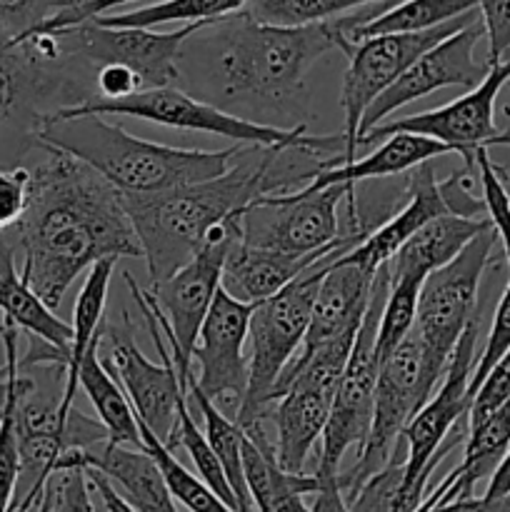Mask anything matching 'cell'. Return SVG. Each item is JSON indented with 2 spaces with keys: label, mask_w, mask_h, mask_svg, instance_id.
Wrapping results in <instances>:
<instances>
[{
  "label": "cell",
  "mask_w": 510,
  "mask_h": 512,
  "mask_svg": "<svg viewBox=\"0 0 510 512\" xmlns=\"http://www.w3.org/2000/svg\"><path fill=\"white\" fill-rule=\"evenodd\" d=\"M510 495V450L500 465L495 468V473L490 475L488 488H485V498H505Z\"/></svg>",
  "instance_id": "obj_50"
},
{
  "label": "cell",
  "mask_w": 510,
  "mask_h": 512,
  "mask_svg": "<svg viewBox=\"0 0 510 512\" xmlns=\"http://www.w3.org/2000/svg\"><path fill=\"white\" fill-rule=\"evenodd\" d=\"M510 400V350L493 365L488 375L483 378V383L478 385V390L470 398L468 408V428L483 423L488 415H493L500 405H505Z\"/></svg>",
  "instance_id": "obj_41"
},
{
  "label": "cell",
  "mask_w": 510,
  "mask_h": 512,
  "mask_svg": "<svg viewBox=\"0 0 510 512\" xmlns=\"http://www.w3.org/2000/svg\"><path fill=\"white\" fill-rule=\"evenodd\" d=\"M485 35L480 18L470 23L468 28L458 30L455 35L445 38L428 53L420 55L378 100L368 108L360 123V135L363 138L368 130L378 128L388 115L403 105L413 103V100L425 98V95L435 93L440 88H450V85H463V88L473 90L480 85V80L488 75V65H480L475 60V45Z\"/></svg>",
  "instance_id": "obj_18"
},
{
  "label": "cell",
  "mask_w": 510,
  "mask_h": 512,
  "mask_svg": "<svg viewBox=\"0 0 510 512\" xmlns=\"http://www.w3.org/2000/svg\"><path fill=\"white\" fill-rule=\"evenodd\" d=\"M185 398H188V403H195V408L203 415L205 438H208L215 458L223 465V473L235 495V512H258L255 510L253 500H250L248 485H245L243 475V428H240L233 418L220 413V410L200 393L195 373L190 375L188 383H185Z\"/></svg>",
  "instance_id": "obj_31"
},
{
  "label": "cell",
  "mask_w": 510,
  "mask_h": 512,
  "mask_svg": "<svg viewBox=\"0 0 510 512\" xmlns=\"http://www.w3.org/2000/svg\"><path fill=\"white\" fill-rule=\"evenodd\" d=\"M15 250L18 248L13 238L8 233L0 235V310L5 315V323L23 330L28 338L53 345L65 358H70L73 325L63 323L55 310H50L20 278V270L15 268Z\"/></svg>",
  "instance_id": "obj_25"
},
{
  "label": "cell",
  "mask_w": 510,
  "mask_h": 512,
  "mask_svg": "<svg viewBox=\"0 0 510 512\" xmlns=\"http://www.w3.org/2000/svg\"><path fill=\"white\" fill-rule=\"evenodd\" d=\"M295 145H240L228 173L185 188L153 195H120L135 230L150 285L163 283L198 255L208 235L260 195L293 193L305 188L323 160L300 165Z\"/></svg>",
  "instance_id": "obj_2"
},
{
  "label": "cell",
  "mask_w": 510,
  "mask_h": 512,
  "mask_svg": "<svg viewBox=\"0 0 510 512\" xmlns=\"http://www.w3.org/2000/svg\"><path fill=\"white\" fill-rule=\"evenodd\" d=\"M498 145H505V148H510V125H505V128L500 130ZM495 168H498V175H500V180H503V183H505V188H508V193H510V170H505L503 165H498V163H495Z\"/></svg>",
  "instance_id": "obj_52"
},
{
  "label": "cell",
  "mask_w": 510,
  "mask_h": 512,
  "mask_svg": "<svg viewBox=\"0 0 510 512\" xmlns=\"http://www.w3.org/2000/svg\"><path fill=\"white\" fill-rule=\"evenodd\" d=\"M233 240L235 225L233 218H228L208 235L205 245L188 265H183L178 273L165 278L163 283L150 285L148 293L143 290L150 313L158 320L160 330L168 340L170 355H173L183 388L193 375L195 343H198L200 328H203L205 318L213 308L215 293L220 290L223 265Z\"/></svg>",
  "instance_id": "obj_12"
},
{
  "label": "cell",
  "mask_w": 510,
  "mask_h": 512,
  "mask_svg": "<svg viewBox=\"0 0 510 512\" xmlns=\"http://www.w3.org/2000/svg\"><path fill=\"white\" fill-rule=\"evenodd\" d=\"M78 0H0V30L10 38H25Z\"/></svg>",
  "instance_id": "obj_39"
},
{
  "label": "cell",
  "mask_w": 510,
  "mask_h": 512,
  "mask_svg": "<svg viewBox=\"0 0 510 512\" xmlns=\"http://www.w3.org/2000/svg\"><path fill=\"white\" fill-rule=\"evenodd\" d=\"M375 273L378 270L363 268L345 258L330 263L315 295L313 318L303 348H318L328 340L358 333L373 293Z\"/></svg>",
  "instance_id": "obj_21"
},
{
  "label": "cell",
  "mask_w": 510,
  "mask_h": 512,
  "mask_svg": "<svg viewBox=\"0 0 510 512\" xmlns=\"http://www.w3.org/2000/svg\"><path fill=\"white\" fill-rule=\"evenodd\" d=\"M510 350V280L505 285L503 295L498 300V308H495L493 323H490V333L488 340H485V348L480 353L478 363L473 368V378H470V388L468 395L473 398V393L478 390V385L483 383L485 375L493 370V365L503 358L505 353Z\"/></svg>",
  "instance_id": "obj_40"
},
{
  "label": "cell",
  "mask_w": 510,
  "mask_h": 512,
  "mask_svg": "<svg viewBox=\"0 0 510 512\" xmlns=\"http://www.w3.org/2000/svg\"><path fill=\"white\" fill-rule=\"evenodd\" d=\"M405 458H408V445L400 438L393 458L388 460L383 470L365 480L353 498H348L350 512H400V488H403Z\"/></svg>",
  "instance_id": "obj_37"
},
{
  "label": "cell",
  "mask_w": 510,
  "mask_h": 512,
  "mask_svg": "<svg viewBox=\"0 0 510 512\" xmlns=\"http://www.w3.org/2000/svg\"><path fill=\"white\" fill-rule=\"evenodd\" d=\"M508 83L510 58L488 65V75L480 80V85L455 98L453 103L443 105V108L425 110V113L408 115V118L390 120V123H380L378 128L368 130L358 140V148L360 145L380 143V140L390 138L395 133L425 135V138L448 145L450 153H458L463 158L465 168L473 170L475 153L480 148L498 145L500 128L495 125V100H498L500 90Z\"/></svg>",
  "instance_id": "obj_16"
},
{
  "label": "cell",
  "mask_w": 510,
  "mask_h": 512,
  "mask_svg": "<svg viewBox=\"0 0 510 512\" xmlns=\"http://www.w3.org/2000/svg\"><path fill=\"white\" fill-rule=\"evenodd\" d=\"M248 0H158L153 5L93 18L108 28H155L165 23H213L245 8Z\"/></svg>",
  "instance_id": "obj_32"
},
{
  "label": "cell",
  "mask_w": 510,
  "mask_h": 512,
  "mask_svg": "<svg viewBox=\"0 0 510 512\" xmlns=\"http://www.w3.org/2000/svg\"><path fill=\"white\" fill-rule=\"evenodd\" d=\"M335 253H343V250H335ZM323 258H328V255L298 258V255L275 253V250L250 248L235 238L228 250V258H225L220 285L240 303H263Z\"/></svg>",
  "instance_id": "obj_22"
},
{
  "label": "cell",
  "mask_w": 510,
  "mask_h": 512,
  "mask_svg": "<svg viewBox=\"0 0 510 512\" xmlns=\"http://www.w3.org/2000/svg\"><path fill=\"white\" fill-rule=\"evenodd\" d=\"M435 380L428 375L423 358V343L410 330L408 338L398 345L390 358H385L378 368L375 383V410L370 433L363 448L355 455V463L345 473H338V485L343 498H353L355 490L373 478L378 470L388 465L395 448L400 443L405 425L423 410V405L433 398Z\"/></svg>",
  "instance_id": "obj_10"
},
{
  "label": "cell",
  "mask_w": 510,
  "mask_h": 512,
  "mask_svg": "<svg viewBox=\"0 0 510 512\" xmlns=\"http://www.w3.org/2000/svg\"><path fill=\"white\" fill-rule=\"evenodd\" d=\"M318 493H313V505L310 512H350L348 503L343 498V490H340L338 478H320Z\"/></svg>",
  "instance_id": "obj_48"
},
{
  "label": "cell",
  "mask_w": 510,
  "mask_h": 512,
  "mask_svg": "<svg viewBox=\"0 0 510 512\" xmlns=\"http://www.w3.org/2000/svg\"><path fill=\"white\" fill-rule=\"evenodd\" d=\"M95 98V68L65 53L55 33L10 38L0 30V170L40 150L55 115Z\"/></svg>",
  "instance_id": "obj_4"
},
{
  "label": "cell",
  "mask_w": 510,
  "mask_h": 512,
  "mask_svg": "<svg viewBox=\"0 0 510 512\" xmlns=\"http://www.w3.org/2000/svg\"><path fill=\"white\" fill-rule=\"evenodd\" d=\"M488 228H493L488 218L470 220L443 215V218L430 220L388 260L390 278L425 280L433 270L458 258L465 245Z\"/></svg>",
  "instance_id": "obj_26"
},
{
  "label": "cell",
  "mask_w": 510,
  "mask_h": 512,
  "mask_svg": "<svg viewBox=\"0 0 510 512\" xmlns=\"http://www.w3.org/2000/svg\"><path fill=\"white\" fill-rule=\"evenodd\" d=\"M130 3H140V0H78L73 8L63 10V13H58L55 18H50L48 23L40 25L38 30H60L70 28V25L88 23V20L100 18V15H110L115 8H123V5ZM38 30H33V33H38Z\"/></svg>",
  "instance_id": "obj_46"
},
{
  "label": "cell",
  "mask_w": 510,
  "mask_h": 512,
  "mask_svg": "<svg viewBox=\"0 0 510 512\" xmlns=\"http://www.w3.org/2000/svg\"><path fill=\"white\" fill-rule=\"evenodd\" d=\"M55 512H95L90 498V480L83 468L60 470L48 483Z\"/></svg>",
  "instance_id": "obj_43"
},
{
  "label": "cell",
  "mask_w": 510,
  "mask_h": 512,
  "mask_svg": "<svg viewBox=\"0 0 510 512\" xmlns=\"http://www.w3.org/2000/svg\"><path fill=\"white\" fill-rule=\"evenodd\" d=\"M510 85V83H508ZM505 118H508V125H510V105H508V108H505Z\"/></svg>",
  "instance_id": "obj_53"
},
{
  "label": "cell",
  "mask_w": 510,
  "mask_h": 512,
  "mask_svg": "<svg viewBox=\"0 0 510 512\" xmlns=\"http://www.w3.org/2000/svg\"><path fill=\"white\" fill-rule=\"evenodd\" d=\"M30 180H33V170L25 165L0 170V235L10 233L25 215L30 200Z\"/></svg>",
  "instance_id": "obj_42"
},
{
  "label": "cell",
  "mask_w": 510,
  "mask_h": 512,
  "mask_svg": "<svg viewBox=\"0 0 510 512\" xmlns=\"http://www.w3.org/2000/svg\"><path fill=\"white\" fill-rule=\"evenodd\" d=\"M80 115H128V118L150 120L155 125L175 130H195V133H210L228 138L240 145H258V148H275V145H295L305 135V125L295 128H278V125H263L258 120L240 118L230 110L218 108L208 100H198L183 88H155L130 95L125 100H90L80 108L63 110L53 120L80 118ZM50 120V123H53ZM45 130V128H43Z\"/></svg>",
  "instance_id": "obj_14"
},
{
  "label": "cell",
  "mask_w": 510,
  "mask_h": 512,
  "mask_svg": "<svg viewBox=\"0 0 510 512\" xmlns=\"http://www.w3.org/2000/svg\"><path fill=\"white\" fill-rule=\"evenodd\" d=\"M475 168L480 173V188H483V203L485 215H488L490 225H493L495 235H498L500 245H503L505 263L510 268V193L505 183L500 180L498 168L490 160L488 148H480L475 153Z\"/></svg>",
  "instance_id": "obj_38"
},
{
  "label": "cell",
  "mask_w": 510,
  "mask_h": 512,
  "mask_svg": "<svg viewBox=\"0 0 510 512\" xmlns=\"http://www.w3.org/2000/svg\"><path fill=\"white\" fill-rule=\"evenodd\" d=\"M455 478H458V470L453 468V470H450L448 475H445L443 480H440L438 485H435V490H433V493H430L428 498H425L423 503H420L418 508H415L413 512H433V508H438V505H440V500H443V498H445V493H448V490H450V485L455 483Z\"/></svg>",
  "instance_id": "obj_51"
},
{
  "label": "cell",
  "mask_w": 510,
  "mask_h": 512,
  "mask_svg": "<svg viewBox=\"0 0 510 512\" xmlns=\"http://www.w3.org/2000/svg\"><path fill=\"white\" fill-rule=\"evenodd\" d=\"M85 470L105 475L135 512H178L163 473L143 448L103 443L85 455Z\"/></svg>",
  "instance_id": "obj_23"
},
{
  "label": "cell",
  "mask_w": 510,
  "mask_h": 512,
  "mask_svg": "<svg viewBox=\"0 0 510 512\" xmlns=\"http://www.w3.org/2000/svg\"><path fill=\"white\" fill-rule=\"evenodd\" d=\"M118 260L105 258L95 263L85 275V283L80 285V293L75 298L73 308V343H70L68 370H65V388L63 400H60V413L68 418L70 410L75 408V393H78V370L83 363L85 353L93 348L103 335V313L108 303L110 278Z\"/></svg>",
  "instance_id": "obj_27"
},
{
  "label": "cell",
  "mask_w": 510,
  "mask_h": 512,
  "mask_svg": "<svg viewBox=\"0 0 510 512\" xmlns=\"http://www.w3.org/2000/svg\"><path fill=\"white\" fill-rule=\"evenodd\" d=\"M40 145H50L88 165L120 195H153L228 173L240 145L225 150H185L130 135L103 115L53 120Z\"/></svg>",
  "instance_id": "obj_5"
},
{
  "label": "cell",
  "mask_w": 510,
  "mask_h": 512,
  "mask_svg": "<svg viewBox=\"0 0 510 512\" xmlns=\"http://www.w3.org/2000/svg\"><path fill=\"white\" fill-rule=\"evenodd\" d=\"M433 512H510V495L505 498H455L450 503L440 500Z\"/></svg>",
  "instance_id": "obj_47"
},
{
  "label": "cell",
  "mask_w": 510,
  "mask_h": 512,
  "mask_svg": "<svg viewBox=\"0 0 510 512\" xmlns=\"http://www.w3.org/2000/svg\"><path fill=\"white\" fill-rule=\"evenodd\" d=\"M443 215H450L448 205H445L443 195H440V180L435 178L433 160H428V163L410 170L408 200H405L403 208L395 215H390L388 220H383V225H378L358 248L350 250L343 258L350 260V263L363 265V268L378 270L425 223H430L435 218H443Z\"/></svg>",
  "instance_id": "obj_20"
},
{
  "label": "cell",
  "mask_w": 510,
  "mask_h": 512,
  "mask_svg": "<svg viewBox=\"0 0 510 512\" xmlns=\"http://www.w3.org/2000/svg\"><path fill=\"white\" fill-rule=\"evenodd\" d=\"M345 253H330L328 258L310 265L300 278L285 285L280 293L263 303L253 305L248 325V390L240 405L235 423L240 428L250 423H263L265 410L273 403V390L290 360L303 348L305 333L313 318L315 295L328 273L330 263Z\"/></svg>",
  "instance_id": "obj_6"
},
{
  "label": "cell",
  "mask_w": 510,
  "mask_h": 512,
  "mask_svg": "<svg viewBox=\"0 0 510 512\" xmlns=\"http://www.w3.org/2000/svg\"><path fill=\"white\" fill-rule=\"evenodd\" d=\"M420 288H423V280L390 278V293L380 313L378 338H375V355L380 363L390 358L413 330Z\"/></svg>",
  "instance_id": "obj_35"
},
{
  "label": "cell",
  "mask_w": 510,
  "mask_h": 512,
  "mask_svg": "<svg viewBox=\"0 0 510 512\" xmlns=\"http://www.w3.org/2000/svg\"><path fill=\"white\" fill-rule=\"evenodd\" d=\"M195 38L213 105L223 110L240 105L268 118L298 113L313 65L330 50H345L338 18L280 28L258 23L245 10L213 20Z\"/></svg>",
  "instance_id": "obj_3"
},
{
  "label": "cell",
  "mask_w": 510,
  "mask_h": 512,
  "mask_svg": "<svg viewBox=\"0 0 510 512\" xmlns=\"http://www.w3.org/2000/svg\"><path fill=\"white\" fill-rule=\"evenodd\" d=\"M445 153H450V148L438 143V140L425 138V135L395 133L390 138L380 140V148L375 153L353 160V163L330 165L328 160H323L318 173L313 175V180L305 188L323 190L330 188V185H355L360 180L390 178V175L410 173L418 165L440 158Z\"/></svg>",
  "instance_id": "obj_24"
},
{
  "label": "cell",
  "mask_w": 510,
  "mask_h": 512,
  "mask_svg": "<svg viewBox=\"0 0 510 512\" xmlns=\"http://www.w3.org/2000/svg\"><path fill=\"white\" fill-rule=\"evenodd\" d=\"M33 168L30 200L10 230L23 253L20 278L58 310L75 278L105 258H143L120 193L95 170L50 145Z\"/></svg>",
  "instance_id": "obj_1"
},
{
  "label": "cell",
  "mask_w": 510,
  "mask_h": 512,
  "mask_svg": "<svg viewBox=\"0 0 510 512\" xmlns=\"http://www.w3.org/2000/svg\"><path fill=\"white\" fill-rule=\"evenodd\" d=\"M475 8L488 35L485 65L500 63L510 50V0H475Z\"/></svg>",
  "instance_id": "obj_44"
},
{
  "label": "cell",
  "mask_w": 510,
  "mask_h": 512,
  "mask_svg": "<svg viewBox=\"0 0 510 512\" xmlns=\"http://www.w3.org/2000/svg\"><path fill=\"white\" fill-rule=\"evenodd\" d=\"M205 25L210 23H190L178 30L158 33L153 28H108L88 20L70 28L38 30V33H55L60 48L70 55H78L90 68L123 65L143 80L145 90H155L178 88L180 55L185 43Z\"/></svg>",
  "instance_id": "obj_15"
},
{
  "label": "cell",
  "mask_w": 510,
  "mask_h": 512,
  "mask_svg": "<svg viewBox=\"0 0 510 512\" xmlns=\"http://www.w3.org/2000/svg\"><path fill=\"white\" fill-rule=\"evenodd\" d=\"M338 388L313 383H290L280 398L265 410V420L275 425V460L285 473L303 475L310 453L323 438L330 408Z\"/></svg>",
  "instance_id": "obj_19"
},
{
  "label": "cell",
  "mask_w": 510,
  "mask_h": 512,
  "mask_svg": "<svg viewBox=\"0 0 510 512\" xmlns=\"http://www.w3.org/2000/svg\"><path fill=\"white\" fill-rule=\"evenodd\" d=\"M480 15L478 8L470 13L458 15V18L448 20V23L438 25L425 33H410V35H375V38L358 40L345 50L348 55V70L343 75V135H335L333 145L343 163H353L355 150H358V135L363 115L368 113L370 105L415 63L423 53L443 43L445 38L455 35L458 30L468 28L475 23Z\"/></svg>",
  "instance_id": "obj_13"
},
{
  "label": "cell",
  "mask_w": 510,
  "mask_h": 512,
  "mask_svg": "<svg viewBox=\"0 0 510 512\" xmlns=\"http://www.w3.org/2000/svg\"><path fill=\"white\" fill-rule=\"evenodd\" d=\"M510 450V400L500 405L493 415L483 420L480 425L468 430L465 438V455L463 463L458 465V478L445 493V503L455 498H470L473 488L480 480H490L500 460Z\"/></svg>",
  "instance_id": "obj_30"
},
{
  "label": "cell",
  "mask_w": 510,
  "mask_h": 512,
  "mask_svg": "<svg viewBox=\"0 0 510 512\" xmlns=\"http://www.w3.org/2000/svg\"><path fill=\"white\" fill-rule=\"evenodd\" d=\"M175 410H178V445H183L185 453L190 455L195 470H198V478L203 480V483L208 485L230 510H235V495L233 490H230L228 478H225L223 465L215 458L205 433H200L198 425H195V418L193 413H190V405L185 395L178 400V408Z\"/></svg>",
  "instance_id": "obj_36"
},
{
  "label": "cell",
  "mask_w": 510,
  "mask_h": 512,
  "mask_svg": "<svg viewBox=\"0 0 510 512\" xmlns=\"http://www.w3.org/2000/svg\"><path fill=\"white\" fill-rule=\"evenodd\" d=\"M123 278L128 283L130 295H133L140 315H143L150 340H153L155 350L160 353V363L145 358L143 350L138 348V343L133 340L128 313L120 315V323H115V320L103 323L100 345H108V358L103 363L110 370V375L118 380L123 393L128 395L140 423L160 443H165V448L173 450V445L178 443V410L175 408H178V400L185 395V388L178 378V370H175L168 340H165L158 320L150 313L145 293L138 288L133 275L125 273Z\"/></svg>",
  "instance_id": "obj_8"
},
{
  "label": "cell",
  "mask_w": 510,
  "mask_h": 512,
  "mask_svg": "<svg viewBox=\"0 0 510 512\" xmlns=\"http://www.w3.org/2000/svg\"><path fill=\"white\" fill-rule=\"evenodd\" d=\"M495 243L498 235L488 228L470 240L458 258L433 270L423 280L413 330L423 343L425 368L435 383L443 380L465 328L478 320L475 308H478L480 278L488 268Z\"/></svg>",
  "instance_id": "obj_9"
},
{
  "label": "cell",
  "mask_w": 510,
  "mask_h": 512,
  "mask_svg": "<svg viewBox=\"0 0 510 512\" xmlns=\"http://www.w3.org/2000/svg\"><path fill=\"white\" fill-rule=\"evenodd\" d=\"M253 305L235 300L220 285L213 308L200 328L193 360H198V388L220 413L235 420L248 390V325Z\"/></svg>",
  "instance_id": "obj_17"
},
{
  "label": "cell",
  "mask_w": 510,
  "mask_h": 512,
  "mask_svg": "<svg viewBox=\"0 0 510 512\" xmlns=\"http://www.w3.org/2000/svg\"><path fill=\"white\" fill-rule=\"evenodd\" d=\"M470 10H475V0H403L393 8H385L383 13L363 25H355L353 15H343L338 20L343 28L345 50H348L358 40L375 38V35L425 33V30L438 28Z\"/></svg>",
  "instance_id": "obj_29"
},
{
  "label": "cell",
  "mask_w": 510,
  "mask_h": 512,
  "mask_svg": "<svg viewBox=\"0 0 510 512\" xmlns=\"http://www.w3.org/2000/svg\"><path fill=\"white\" fill-rule=\"evenodd\" d=\"M88 473V480H90V488L98 493L100 503H103L105 512H135L133 508H130L128 500L123 498V495L118 493V490L113 488V483H110L105 475L95 473V470H85Z\"/></svg>",
  "instance_id": "obj_49"
},
{
  "label": "cell",
  "mask_w": 510,
  "mask_h": 512,
  "mask_svg": "<svg viewBox=\"0 0 510 512\" xmlns=\"http://www.w3.org/2000/svg\"><path fill=\"white\" fill-rule=\"evenodd\" d=\"M143 80L133 73V70L123 68V65H103L95 70V100H125L130 95L143 93Z\"/></svg>",
  "instance_id": "obj_45"
},
{
  "label": "cell",
  "mask_w": 510,
  "mask_h": 512,
  "mask_svg": "<svg viewBox=\"0 0 510 512\" xmlns=\"http://www.w3.org/2000/svg\"><path fill=\"white\" fill-rule=\"evenodd\" d=\"M373 3H380V0H248L243 10L258 23L300 28V25L343 18L348 10L368 8Z\"/></svg>",
  "instance_id": "obj_34"
},
{
  "label": "cell",
  "mask_w": 510,
  "mask_h": 512,
  "mask_svg": "<svg viewBox=\"0 0 510 512\" xmlns=\"http://www.w3.org/2000/svg\"><path fill=\"white\" fill-rule=\"evenodd\" d=\"M103 338V335H100ZM100 340L93 348L85 353L83 363L78 370V388L85 390V395L93 403L98 420L103 423L105 433H108L110 445H128V448H143L140 440V425L138 415H135L133 405H130L128 395L118 385V380L110 375L105 363L98 355Z\"/></svg>",
  "instance_id": "obj_28"
},
{
  "label": "cell",
  "mask_w": 510,
  "mask_h": 512,
  "mask_svg": "<svg viewBox=\"0 0 510 512\" xmlns=\"http://www.w3.org/2000/svg\"><path fill=\"white\" fill-rule=\"evenodd\" d=\"M390 293V263H383L375 273L373 293H370L368 310L355 335L353 353H350L345 373L335 390L333 408H330L328 425L320 438V455L315 475L320 478H338L340 463L350 450L355 455L363 448L370 433L375 410V383H378L380 360L375 355V338L383 305Z\"/></svg>",
  "instance_id": "obj_11"
},
{
  "label": "cell",
  "mask_w": 510,
  "mask_h": 512,
  "mask_svg": "<svg viewBox=\"0 0 510 512\" xmlns=\"http://www.w3.org/2000/svg\"><path fill=\"white\" fill-rule=\"evenodd\" d=\"M140 425V440H143V450L155 460V465L163 473L165 483H168L170 495L178 500L180 505H185L188 512H235L230 510L198 475L190 473L183 463L173 455V450L165 448V443H160L148 428L138 420Z\"/></svg>",
  "instance_id": "obj_33"
},
{
  "label": "cell",
  "mask_w": 510,
  "mask_h": 512,
  "mask_svg": "<svg viewBox=\"0 0 510 512\" xmlns=\"http://www.w3.org/2000/svg\"><path fill=\"white\" fill-rule=\"evenodd\" d=\"M355 193V185H330L323 190L300 188L293 193L260 195L233 215L235 238L250 248L285 255H345L363 243V235L340 233L338 210Z\"/></svg>",
  "instance_id": "obj_7"
}]
</instances>
